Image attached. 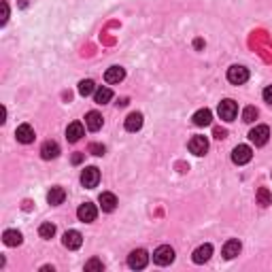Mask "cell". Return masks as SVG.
<instances>
[{
    "label": "cell",
    "instance_id": "6da1fadb",
    "mask_svg": "<svg viewBox=\"0 0 272 272\" xmlns=\"http://www.w3.org/2000/svg\"><path fill=\"white\" fill-rule=\"evenodd\" d=\"M153 262L158 266H168L175 262V249H172L170 245H162L153 251Z\"/></svg>",
    "mask_w": 272,
    "mask_h": 272
},
{
    "label": "cell",
    "instance_id": "7a4b0ae2",
    "mask_svg": "<svg viewBox=\"0 0 272 272\" xmlns=\"http://www.w3.org/2000/svg\"><path fill=\"white\" fill-rule=\"evenodd\" d=\"M219 117H221L223 121H234L236 115H238V104H236L234 100H221L219 102V109H217Z\"/></svg>",
    "mask_w": 272,
    "mask_h": 272
},
{
    "label": "cell",
    "instance_id": "3957f363",
    "mask_svg": "<svg viewBox=\"0 0 272 272\" xmlns=\"http://www.w3.org/2000/svg\"><path fill=\"white\" fill-rule=\"evenodd\" d=\"M149 264V253L145 249H134L128 255V266L132 270H143Z\"/></svg>",
    "mask_w": 272,
    "mask_h": 272
},
{
    "label": "cell",
    "instance_id": "277c9868",
    "mask_svg": "<svg viewBox=\"0 0 272 272\" xmlns=\"http://www.w3.org/2000/svg\"><path fill=\"white\" fill-rule=\"evenodd\" d=\"M100 183V170L96 166H88L83 172H81V185L88 189H94L96 185Z\"/></svg>",
    "mask_w": 272,
    "mask_h": 272
},
{
    "label": "cell",
    "instance_id": "5b68a950",
    "mask_svg": "<svg viewBox=\"0 0 272 272\" xmlns=\"http://www.w3.org/2000/svg\"><path fill=\"white\" fill-rule=\"evenodd\" d=\"M270 138V128L268 126H255L251 132H249V141H251L255 147H264Z\"/></svg>",
    "mask_w": 272,
    "mask_h": 272
},
{
    "label": "cell",
    "instance_id": "8992f818",
    "mask_svg": "<svg viewBox=\"0 0 272 272\" xmlns=\"http://www.w3.org/2000/svg\"><path fill=\"white\" fill-rule=\"evenodd\" d=\"M251 158H253V151H251L249 145H238V147H234V151H232V162L234 164L245 166V164L251 162Z\"/></svg>",
    "mask_w": 272,
    "mask_h": 272
},
{
    "label": "cell",
    "instance_id": "52a82bcc",
    "mask_svg": "<svg viewBox=\"0 0 272 272\" xmlns=\"http://www.w3.org/2000/svg\"><path fill=\"white\" fill-rule=\"evenodd\" d=\"M228 81L232 85H242L249 81V71L245 66H230L228 68Z\"/></svg>",
    "mask_w": 272,
    "mask_h": 272
},
{
    "label": "cell",
    "instance_id": "ba28073f",
    "mask_svg": "<svg viewBox=\"0 0 272 272\" xmlns=\"http://www.w3.org/2000/svg\"><path fill=\"white\" fill-rule=\"evenodd\" d=\"M77 217H79L83 223H91V221H96V217H98V208L91 204V202H85V204L79 206Z\"/></svg>",
    "mask_w": 272,
    "mask_h": 272
},
{
    "label": "cell",
    "instance_id": "9c48e42d",
    "mask_svg": "<svg viewBox=\"0 0 272 272\" xmlns=\"http://www.w3.org/2000/svg\"><path fill=\"white\" fill-rule=\"evenodd\" d=\"M62 242H64L66 249L74 251V249H79L81 245H83V236H81V232H77V230H68V232L64 234V238H62Z\"/></svg>",
    "mask_w": 272,
    "mask_h": 272
},
{
    "label": "cell",
    "instance_id": "30bf717a",
    "mask_svg": "<svg viewBox=\"0 0 272 272\" xmlns=\"http://www.w3.org/2000/svg\"><path fill=\"white\" fill-rule=\"evenodd\" d=\"M189 151L194 155H204L208 151L206 136H192V141H189Z\"/></svg>",
    "mask_w": 272,
    "mask_h": 272
},
{
    "label": "cell",
    "instance_id": "8fae6325",
    "mask_svg": "<svg viewBox=\"0 0 272 272\" xmlns=\"http://www.w3.org/2000/svg\"><path fill=\"white\" fill-rule=\"evenodd\" d=\"M15 136H17V141H19V143L30 145V143L34 141V130H32V126H30V124H21V126H17Z\"/></svg>",
    "mask_w": 272,
    "mask_h": 272
},
{
    "label": "cell",
    "instance_id": "7c38bea8",
    "mask_svg": "<svg viewBox=\"0 0 272 272\" xmlns=\"http://www.w3.org/2000/svg\"><path fill=\"white\" fill-rule=\"evenodd\" d=\"M40 155H43V160H55L57 155H60V145H57L55 141L43 143V147H40Z\"/></svg>",
    "mask_w": 272,
    "mask_h": 272
},
{
    "label": "cell",
    "instance_id": "4fadbf2b",
    "mask_svg": "<svg viewBox=\"0 0 272 272\" xmlns=\"http://www.w3.org/2000/svg\"><path fill=\"white\" fill-rule=\"evenodd\" d=\"M98 202H100L102 211L113 213V211H115V206H117V196L111 194V192H102V194H100V198H98Z\"/></svg>",
    "mask_w": 272,
    "mask_h": 272
},
{
    "label": "cell",
    "instance_id": "5bb4252c",
    "mask_svg": "<svg viewBox=\"0 0 272 272\" xmlns=\"http://www.w3.org/2000/svg\"><path fill=\"white\" fill-rule=\"evenodd\" d=\"M83 134H85V128H83V124H79V121H73V124L66 128V138L71 143L81 141V136Z\"/></svg>",
    "mask_w": 272,
    "mask_h": 272
},
{
    "label": "cell",
    "instance_id": "9a60e30c",
    "mask_svg": "<svg viewBox=\"0 0 272 272\" xmlns=\"http://www.w3.org/2000/svg\"><path fill=\"white\" fill-rule=\"evenodd\" d=\"M102 124H104V119H102V115L98 111H90L88 115H85V126H88L91 132H98L102 128Z\"/></svg>",
    "mask_w": 272,
    "mask_h": 272
},
{
    "label": "cell",
    "instance_id": "2e32d148",
    "mask_svg": "<svg viewBox=\"0 0 272 272\" xmlns=\"http://www.w3.org/2000/svg\"><path fill=\"white\" fill-rule=\"evenodd\" d=\"M211 255H213V247L211 245H202V247H198L194 251L192 259H194L196 264H204V262H208V259H211Z\"/></svg>",
    "mask_w": 272,
    "mask_h": 272
},
{
    "label": "cell",
    "instance_id": "e0dca14e",
    "mask_svg": "<svg viewBox=\"0 0 272 272\" xmlns=\"http://www.w3.org/2000/svg\"><path fill=\"white\" fill-rule=\"evenodd\" d=\"M124 77H126V71L121 66H111L104 73V81L107 83H119V81H124Z\"/></svg>",
    "mask_w": 272,
    "mask_h": 272
},
{
    "label": "cell",
    "instance_id": "ac0fdd59",
    "mask_svg": "<svg viewBox=\"0 0 272 272\" xmlns=\"http://www.w3.org/2000/svg\"><path fill=\"white\" fill-rule=\"evenodd\" d=\"M143 128V113H130L126 117V130L128 132H138Z\"/></svg>",
    "mask_w": 272,
    "mask_h": 272
},
{
    "label": "cell",
    "instance_id": "d6986e66",
    "mask_svg": "<svg viewBox=\"0 0 272 272\" xmlns=\"http://www.w3.org/2000/svg\"><path fill=\"white\" fill-rule=\"evenodd\" d=\"M192 119H194L196 126H200V128H202V126H211L213 124V113L208 111V109H200V111L194 113Z\"/></svg>",
    "mask_w": 272,
    "mask_h": 272
},
{
    "label": "cell",
    "instance_id": "ffe728a7",
    "mask_svg": "<svg viewBox=\"0 0 272 272\" xmlns=\"http://www.w3.org/2000/svg\"><path fill=\"white\" fill-rule=\"evenodd\" d=\"M240 249H242V245H240L238 240H234V238L228 240V242L223 245V257H225V259H234V257L240 253Z\"/></svg>",
    "mask_w": 272,
    "mask_h": 272
},
{
    "label": "cell",
    "instance_id": "44dd1931",
    "mask_svg": "<svg viewBox=\"0 0 272 272\" xmlns=\"http://www.w3.org/2000/svg\"><path fill=\"white\" fill-rule=\"evenodd\" d=\"M66 198V192L62 187H51L49 189V194H47V202L51 206H57V204H62Z\"/></svg>",
    "mask_w": 272,
    "mask_h": 272
},
{
    "label": "cell",
    "instance_id": "7402d4cb",
    "mask_svg": "<svg viewBox=\"0 0 272 272\" xmlns=\"http://www.w3.org/2000/svg\"><path fill=\"white\" fill-rule=\"evenodd\" d=\"M2 240H4V245L7 247H17V245H21V232H17V230H7V232L2 234Z\"/></svg>",
    "mask_w": 272,
    "mask_h": 272
},
{
    "label": "cell",
    "instance_id": "603a6c76",
    "mask_svg": "<svg viewBox=\"0 0 272 272\" xmlns=\"http://www.w3.org/2000/svg\"><path fill=\"white\" fill-rule=\"evenodd\" d=\"M96 104H107V102H111V98H113V91L109 90V88H98L96 90Z\"/></svg>",
    "mask_w": 272,
    "mask_h": 272
},
{
    "label": "cell",
    "instance_id": "cb8c5ba5",
    "mask_svg": "<svg viewBox=\"0 0 272 272\" xmlns=\"http://www.w3.org/2000/svg\"><path fill=\"white\" fill-rule=\"evenodd\" d=\"M79 94L81 96H91V94H96V85H94V81L91 79H83L79 83Z\"/></svg>",
    "mask_w": 272,
    "mask_h": 272
},
{
    "label": "cell",
    "instance_id": "d4e9b609",
    "mask_svg": "<svg viewBox=\"0 0 272 272\" xmlns=\"http://www.w3.org/2000/svg\"><path fill=\"white\" fill-rule=\"evenodd\" d=\"M257 204H259V206H268V204H272V194H270L268 187H259V189H257Z\"/></svg>",
    "mask_w": 272,
    "mask_h": 272
},
{
    "label": "cell",
    "instance_id": "484cf974",
    "mask_svg": "<svg viewBox=\"0 0 272 272\" xmlns=\"http://www.w3.org/2000/svg\"><path fill=\"white\" fill-rule=\"evenodd\" d=\"M38 234H40V238H45V240L54 238V234H55V225H54V223H43V225L38 228Z\"/></svg>",
    "mask_w": 272,
    "mask_h": 272
},
{
    "label": "cell",
    "instance_id": "4316f807",
    "mask_svg": "<svg viewBox=\"0 0 272 272\" xmlns=\"http://www.w3.org/2000/svg\"><path fill=\"white\" fill-rule=\"evenodd\" d=\"M85 270H88V272H102V270H104V264H102V259H98V257H91L90 262H85Z\"/></svg>",
    "mask_w": 272,
    "mask_h": 272
},
{
    "label": "cell",
    "instance_id": "83f0119b",
    "mask_svg": "<svg viewBox=\"0 0 272 272\" xmlns=\"http://www.w3.org/2000/svg\"><path fill=\"white\" fill-rule=\"evenodd\" d=\"M255 119H257V109L255 107H247L245 111H242V121H245V124H253Z\"/></svg>",
    "mask_w": 272,
    "mask_h": 272
},
{
    "label": "cell",
    "instance_id": "f1b7e54d",
    "mask_svg": "<svg viewBox=\"0 0 272 272\" xmlns=\"http://www.w3.org/2000/svg\"><path fill=\"white\" fill-rule=\"evenodd\" d=\"M90 153H94V155H104V145H90Z\"/></svg>",
    "mask_w": 272,
    "mask_h": 272
},
{
    "label": "cell",
    "instance_id": "f546056e",
    "mask_svg": "<svg viewBox=\"0 0 272 272\" xmlns=\"http://www.w3.org/2000/svg\"><path fill=\"white\" fill-rule=\"evenodd\" d=\"M7 19H9V4L2 2V19H0V24H7Z\"/></svg>",
    "mask_w": 272,
    "mask_h": 272
},
{
    "label": "cell",
    "instance_id": "4dcf8cb0",
    "mask_svg": "<svg viewBox=\"0 0 272 272\" xmlns=\"http://www.w3.org/2000/svg\"><path fill=\"white\" fill-rule=\"evenodd\" d=\"M264 100L268 104H272V85H268V88L264 90Z\"/></svg>",
    "mask_w": 272,
    "mask_h": 272
},
{
    "label": "cell",
    "instance_id": "1f68e13d",
    "mask_svg": "<svg viewBox=\"0 0 272 272\" xmlns=\"http://www.w3.org/2000/svg\"><path fill=\"white\" fill-rule=\"evenodd\" d=\"M225 136H228V132H225L223 128H215V138H219V141H223Z\"/></svg>",
    "mask_w": 272,
    "mask_h": 272
},
{
    "label": "cell",
    "instance_id": "d6a6232c",
    "mask_svg": "<svg viewBox=\"0 0 272 272\" xmlns=\"http://www.w3.org/2000/svg\"><path fill=\"white\" fill-rule=\"evenodd\" d=\"M194 47H196V49H202V47H204V40H202V38H196Z\"/></svg>",
    "mask_w": 272,
    "mask_h": 272
},
{
    "label": "cell",
    "instance_id": "836d02e7",
    "mask_svg": "<svg viewBox=\"0 0 272 272\" xmlns=\"http://www.w3.org/2000/svg\"><path fill=\"white\" fill-rule=\"evenodd\" d=\"M81 160H83V155H81V153H74V155H73V164H79Z\"/></svg>",
    "mask_w": 272,
    "mask_h": 272
}]
</instances>
